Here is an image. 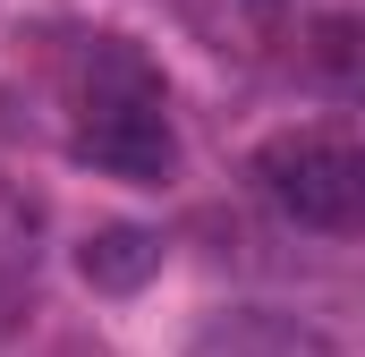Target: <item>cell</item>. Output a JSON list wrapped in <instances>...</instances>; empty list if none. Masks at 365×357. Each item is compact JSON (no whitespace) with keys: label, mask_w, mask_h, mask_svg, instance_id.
I'll use <instances>...</instances> for the list:
<instances>
[{"label":"cell","mask_w":365,"mask_h":357,"mask_svg":"<svg viewBox=\"0 0 365 357\" xmlns=\"http://www.w3.org/2000/svg\"><path fill=\"white\" fill-rule=\"evenodd\" d=\"M77 154L110 178H136V187H162L179 171V136L162 119V86L128 51H102V77H93L86 119H77Z\"/></svg>","instance_id":"6da1fadb"},{"label":"cell","mask_w":365,"mask_h":357,"mask_svg":"<svg viewBox=\"0 0 365 357\" xmlns=\"http://www.w3.org/2000/svg\"><path fill=\"white\" fill-rule=\"evenodd\" d=\"M255 178L297 230H365V154L340 136H280Z\"/></svg>","instance_id":"7a4b0ae2"},{"label":"cell","mask_w":365,"mask_h":357,"mask_svg":"<svg viewBox=\"0 0 365 357\" xmlns=\"http://www.w3.org/2000/svg\"><path fill=\"white\" fill-rule=\"evenodd\" d=\"M77 272H86L93 289H145L162 272V238L136 230V221H110V230H93L86 247H77Z\"/></svg>","instance_id":"3957f363"},{"label":"cell","mask_w":365,"mask_h":357,"mask_svg":"<svg viewBox=\"0 0 365 357\" xmlns=\"http://www.w3.org/2000/svg\"><path fill=\"white\" fill-rule=\"evenodd\" d=\"M306 60H314V77H323L331 94L365 102V17H349V9L314 17V34H306Z\"/></svg>","instance_id":"277c9868"},{"label":"cell","mask_w":365,"mask_h":357,"mask_svg":"<svg viewBox=\"0 0 365 357\" xmlns=\"http://www.w3.org/2000/svg\"><path fill=\"white\" fill-rule=\"evenodd\" d=\"M255 9H280V0H255Z\"/></svg>","instance_id":"5b68a950"}]
</instances>
